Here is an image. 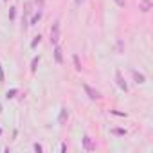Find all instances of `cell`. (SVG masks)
Instances as JSON below:
<instances>
[{"label":"cell","mask_w":153,"mask_h":153,"mask_svg":"<svg viewBox=\"0 0 153 153\" xmlns=\"http://www.w3.org/2000/svg\"><path fill=\"white\" fill-rule=\"evenodd\" d=\"M67 119H69V110L67 108H61V110H59V115H58V123L63 124Z\"/></svg>","instance_id":"9c48e42d"},{"label":"cell","mask_w":153,"mask_h":153,"mask_svg":"<svg viewBox=\"0 0 153 153\" xmlns=\"http://www.w3.org/2000/svg\"><path fill=\"white\" fill-rule=\"evenodd\" d=\"M0 112H2V104H0Z\"/></svg>","instance_id":"603a6c76"},{"label":"cell","mask_w":153,"mask_h":153,"mask_svg":"<svg viewBox=\"0 0 153 153\" xmlns=\"http://www.w3.org/2000/svg\"><path fill=\"white\" fill-rule=\"evenodd\" d=\"M54 61H56L58 65L63 63V51H61L59 45H54Z\"/></svg>","instance_id":"8992f818"},{"label":"cell","mask_w":153,"mask_h":153,"mask_svg":"<svg viewBox=\"0 0 153 153\" xmlns=\"http://www.w3.org/2000/svg\"><path fill=\"white\" fill-rule=\"evenodd\" d=\"M110 114H114V115H119V117H126L124 112H115V110H110Z\"/></svg>","instance_id":"e0dca14e"},{"label":"cell","mask_w":153,"mask_h":153,"mask_svg":"<svg viewBox=\"0 0 153 153\" xmlns=\"http://www.w3.org/2000/svg\"><path fill=\"white\" fill-rule=\"evenodd\" d=\"M115 81H117V86H119L123 92H128V83L124 81V78H123V74H121L119 70L115 72Z\"/></svg>","instance_id":"3957f363"},{"label":"cell","mask_w":153,"mask_h":153,"mask_svg":"<svg viewBox=\"0 0 153 153\" xmlns=\"http://www.w3.org/2000/svg\"><path fill=\"white\" fill-rule=\"evenodd\" d=\"M34 2H36L38 7H43V0H34Z\"/></svg>","instance_id":"44dd1931"},{"label":"cell","mask_w":153,"mask_h":153,"mask_svg":"<svg viewBox=\"0 0 153 153\" xmlns=\"http://www.w3.org/2000/svg\"><path fill=\"white\" fill-rule=\"evenodd\" d=\"M131 76H133V79H135V83H137V85H142V83H146V76L142 74V72L131 70Z\"/></svg>","instance_id":"52a82bcc"},{"label":"cell","mask_w":153,"mask_h":153,"mask_svg":"<svg viewBox=\"0 0 153 153\" xmlns=\"http://www.w3.org/2000/svg\"><path fill=\"white\" fill-rule=\"evenodd\" d=\"M110 133H114V135H117V137H124V135H126V130H124V128H112Z\"/></svg>","instance_id":"8fae6325"},{"label":"cell","mask_w":153,"mask_h":153,"mask_svg":"<svg viewBox=\"0 0 153 153\" xmlns=\"http://www.w3.org/2000/svg\"><path fill=\"white\" fill-rule=\"evenodd\" d=\"M151 7H153L151 0H141V4H139V9H141L142 13H148V11H150Z\"/></svg>","instance_id":"ba28073f"},{"label":"cell","mask_w":153,"mask_h":153,"mask_svg":"<svg viewBox=\"0 0 153 153\" xmlns=\"http://www.w3.org/2000/svg\"><path fill=\"white\" fill-rule=\"evenodd\" d=\"M83 148H85V151H94V150H96V144L92 142V139H90L88 135L83 137Z\"/></svg>","instance_id":"5b68a950"},{"label":"cell","mask_w":153,"mask_h":153,"mask_svg":"<svg viewBox=\"0 0 153 153\" xmlns=\"http://www.w3.org/2000/svg\"><path fill=\"white\" fill-rule=\"evenodd\" d=\"M16 94H18V88H11V90L5 92V99H13V97H16Z\"/></svg>","instance_id":"7c38bea8"},{"label":"cell","mask_w":153,"mask_h":153,"mask_svg":"<svg viewBox=\"0 0 153 153\" xmlns=\"http://www.w3.org/2000/svg\"><path fill=\"white\" fill-rule=\"evenodd\" d=\"M115 49H117V52H119V54L123 52V40H117V45H115Z\"/></svg>","instance_id":"9a60e30c"},{"label":"cell","mask_w":153,"mask_h":153,"mask_svg":"<svg viewBox=\"0 0 153 153\" xmlns=\"http://www.w3.org/2000/svg\"><path fill=\"white\" fill-rule=\"evenodd\" d=\"M38 63H40V54H38V56H34V58H32V61H31V72H32V74L36 72Z\"/></svg>","instance_id":"30bf717a"},{"label":"cell","mask_w":153,"mask_h":153,"mask_svg":"<svg viewBox=\"0 0 153 153\" xmlns=\"http://www.w3.org/2000/svg\"><path fill=\"white\" fill-rule=\"evenodd\" d=\"M83 90H85V94L88 96V99H92V101H97V99H101V94H99L96 88H92L88 83H83Z\"/></svg>","instance_id":"7a4b0ae2"},{"label":"cell","mask_w":153,"mask_h":153,"mask_svg":"<svg viewBox=\"0 0 153 153\" xmlns=\"http://www.w3.org/2000/svg\"><path fill=\"white\" fill-rule=\"evenodd\" d=\"M0 135H2V130H0Z\"/></svg>","instance_id":"cb8c5ba5"},{"label":"cell","mask_w":153,"mask_h":153,"mask_svg":"<svg viewBox=\"0 0 153 153\" xmlns=\"http://www.w3.org/2000/svg\"><path fill=\"white\" fill-rule=\"evenodd\" d=\"M36 9H38V11H36L34 15L31 16V20H29V25H31V27H32V25H36L40 20H42V16H43V7H36Z\"/></svg>","instance_id":"277c9868"},{"label":"cell","mask_w":153,"mask_h":153,"mask_svg":"<svg viewBox=\"0 0 153 153\" xmlns=\"http://www.w3.org/2000/svg\"><path fill=\"white\" fill-rule=\"evenodd\" d=\"M114 2L119 5V7H124V5H126V0H114Z\"/></svg>","instance_id":"ac0fdd59"},{"label":"cell","mask_w":153,"mask_h":153,"mask_svg":"<svg viewBox=\"0 0 153 153\" xmlns=\"http://www.w3.org/2000/svg\"><path fill=\"white\" fill-rule=\"evenodd\" d=\"M4 81V70H2V65H0V83Z\"/></svg>","instance_id":"ffe728a7"},{"label":"cell","mask_w":153,"mask_h":153,"mask_svg":"<svg viewBox=\"0 0 153 153\" xmlns=\"http://www.w3.org/2000/svg\"><path fill=\"white\" fill-rule=\"evenodd\" d=\"M59 29H61V22L56 20L51 27V43L52 45H58V42H59Z\"/></svg>","instance_id":"6da1fadb"},{"label":"cell","mask_w":153,"mask_h":153,"mask_svg":"<svg viewBox=\"0 0 153 153\" xmlns=\"http://www.w3.org/2000/svg\"><path fill=\"white\" fill-rule=\"evenodd\" d=\"M72 61H74V67H76V70H81L83 67H81V63H79V56L78 54H74L72 56Z\"/></svg>","instance_id":"4fadbf2b"},{"label":"cell","mask_w":153,"mask_h":153,"mask_svg":"<svg viewBox=\"0 0 153 153\" xmlns=\"http://www.w3.org/2000/svg\"><path fill=\"white\" fill-rule=\"evenodd\" d=\"M40 42H42V36H40V34H38V36H34V40H32V42H31V49H34L36 45L40 43Z\"/></svg>","instance_id":"5bb4252c"},{"label":"cell","mask_w":153,"mask_h":153,"mask_svg":"<svg viewBox=\"0 0 153 153\" xmlns=\"http://www.w3.org/2000/svg\"><path fill=\"white\" fill-rule=\"evenodd\" d=\"M15 16H16V9L11 7V9H9V20H15Z\"/></svg>","instance_id":"2e32d148"},{"label":"cell","mask_w":153,"mask_h":153,"mask_svg":"<svg viewBox=\"0 0 153 153\" xmlns=\"http://www.w3.org/2000/svg\"><path fill=\"white\" fill-rule=\"evenodd\" d=\"M32 148H34V151H36V153H42V150H43V148H42V146H40V144H34V146H32Z\"/></svg>","instance_id":"d6986e66"},{"label":"cell","mask_w":153,"mask_h":153,"mask_svg":"<svg viewBox=\"0 0 153 153\" xmlns=\"http://www.w3.org/2000/svg\"><path fill=\"white\" fill-rule=\"evenodd\" d=\"M81 2H83V0H76V4H78V5H79V4H81Z\"/></svg>","instance_id":"7402d4cb"}]
</instances>
